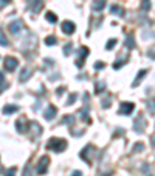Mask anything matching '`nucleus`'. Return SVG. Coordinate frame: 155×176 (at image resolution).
<instances>
[{
  "label": "nucleus",
  "mask_w": 155,
  "mask_h": 176,
  "mask_svg": "<svg viewBox=\"0 0 155 176\" xmlns=\"http://www.w3.org/2000/svg\"><path fill=\"white\" fill-rule=\"evenodd\" d=\"M47 150L54 151V153H60L67 148V140L65 139H59V137H51L50 140L47 142Z\"/></svg>",
  "instance_id": "obj_1"
},
{
  "label": "nucleus",
  "mask_w": 155,
  "mask_h": 176,
  "mask_svg": "<svg viewBox=\"0 0 155 176\" xmlns=\"http://www.w3.org/2000/svg\"><path fill=\"white\" fill-rule=\"evenodd\" d=\"M60 123H70L71 126H73L74 125V116H65V117H62Z\"/></svg>",
  "instance_id": "obj_24"
},
{
  "label": "nucleus",
  "mask_w": 155,
  "mask_h": 176,
  "mask_svg": "<svg viewBox=\"0 0 155 176\" xmlns=\"http://www.w3.org/2000/svg\"><path fill=\"white\" fill-rule=\"evenodd\" d=\"M126 47L127 48H135V41H134V36L132 34H129L126 39Z\"/></svg>",
  "instance_id": "obj_25"
},
{
  "label": "nucleus",
  "mask_w": 155,
  "mask_h": 176,
  "mask_svg": "<svg viewBox=\"0 0 155 176\" xmlns=\"http://www.w3.org/2000/svg\"><path fill=\"white\" fill-rule=\"evenodd\" d=\"M42 5H44V0H28L26 8L31 11V13H37V11H40Z\"/></svg>",
  "instance_id": "obj_11"
},
{
  "label": "nucleus",
  "mask_w": 155,
  "mask_h": 176,
  "mask_svg": "<svg viewBox=\"0 0 155 176\" xmlns=\"http://www.w3.org/2000/svg\"><path fill=\"white\" fill-rule=\"evenodd\" d=\"M48 165H50V158L48 156H42V158L39 159V162H37L36 165V173L37 175H45L48 170Z\"/></svg>",
  "instance_id": "obj_4"
},
{
  "label": "nucleus",
  "mask_w": 155,
  "mask_h": 176,
  "mask_svg": "<svg viewBox=\"0 0 155 176\" xmlns=\"http://www.w3.org/2000/svg\"><path fill=\"white\" fill-rule=\"evenodd\" d=\"M127 61V58H124V59H116L115 63H113V69H116V70H118V69H121L124 66V63H126Z\"/></svg>",
  "instance_id": "obj_28"
},
{
  "label": "nucleus",
  "mask_w": 155,
  "mask_h": 176,
  "mask_svg": "<svg viewBox=\"0 0 155 176\" xmlns=\"http://www.w3.org/2000/svg\"><path fill=\"white\" fill-rule=\"evenodd\" d=\"M147 73V69H143V70H140L138 72V75H137V78L134 80V83H132V87H137L140 83H141V80L144 78V75Z\"/></svg>",
  "instance_id": "obj_17"
},
{
  "label": "nucleus",
  "mask_w": 155,
  "mask_h": 176,
  "mask_svg": "<svg viewBox=\"0 0 155 176\" xmlns=\"http://www.w3.org/2000/svg\"><path fill=\"white\" fill-rule=\"evenodd\" d=\"M144 129H146V118L143 114H138L137 120L134 122V131L137 133V134H143Z\"/></svg>",
  "instance_id": "obj_5"
},
{
  "label": "nucleus",
  "mask_w": 155,
  "mask_h": 176,
  "mask_svg": "<svg viewBox=\"0 0 155 176\" xmlns=\"http://www.w3.org/2000/svg\"><path fill=\"white\" fill-rule=\"evenodd\" d=\"M6 86H8V83H6V80H5V75L0 72V92H3V90L6 89Z\"/></svg>",
  "instance_id": "obj_22"
},
{
  "label": "nucleus",
  "mask_w": 155,
  "mask_h": 176,
  "mask_svg": "<svg viewBox=\"0 0 155 176\" xmlns=\"http://www.w3.org/2000/svg\"><path fill=\"white\" fill-rule=\"evenodd\" d=\"M116 44H118V41H116V39H109L107 44H105V48H107V50H112Z\"/></svg>",
  "instance_id": "obj_29"
},
{
  "label": "nucleus",
  "mask_w": 155,
  "mask_h": 176,
  "mask_svg": "<svg viewBox=\"0 0 155 176\" xmlns=\"http://www.w3.org/2000/svg\"><path fill=\"white\" fill-rule=\"evenodd\" d=\"M23 176H31V165L30 164H26L23 168Z\"/></svg>",
  "instance_id": "obj_35"
},
{
  "label": "nucleus",
  "mask_w": 155,
  "mask_h": 176,
  "mask_svg": "<svg viewBox=\"0 0 155 176\" xmlns=\"http://www.w3.org/2000/svg\"><path fill=\"white\" fill-rule=\"evenodd\" d=\"M89 53L90 50L87 47H81L79 48V52H78V59H76V67L78 69H82L84 67V59L89 56Z\"/></svg>",
  "instance_id": "obj_7"
},
{
  "label": "nucleus",
  "mask_w": 155,
  "mask_h": 176,
  "mask_svg": "<svg viewBox=\"0 0 155 176\" xmlns=\"http://www.w3.org/2000/svg\"><path fill=\"white\" fill-rule=\"evenodd\" d=\"M110 13L112 14H116V16H119V17L126 16V10H124L123 6H118V5H112L110 6Z\"/></svg>",
  "instance_id": "obj_15"
},
{
  "label": "nucleus",
  "mask_w": 155,
  "mask_h": 176,
  "mask_svg": "<svg viewBox=\"0 0 155 176\" xmlns=\"http://www.w3.org/2000/svg\"><path fill=\"white\" fill-rule=\"evenodd\" d=\"M0 45H2V47H8V45H9V42H8V39H6V36L3 34V30H0Z\"/></svg>",
  "instance_id": "obj_23"
},
{
  "label": "nucleus",
  "mask_w": 155,
  "mask_h": 176,
  "mask_svg": "<svg viewBox=\"0 0 155 176\" xmlns=\"http://www.w3.org/2000/svg\"><path fill=\"white\" fill-rule=\"evenodd\" d=\"M64 53H65V56H68L70 53H71V42L65 44V47H64Z\"/></svg>",
  "instance_id": "obj_36"
},
{
  "label": "nucleus",
  "mask_w": 155,
  "mask_h": 176,
  "mask_svg": "<svg viewBox=\"0 0 155 176\" xmlns=\"http://www.w3.org/2000/svg\"><path fill=\"white\" fill-rule=\"evenodd\" d=\"M110 106V98H104L103 100V108H109Z\"/></svg>",
  "instance_id": "obj_39"
},
{
  "label": "nucleus",
  "mask_w": 155,
  "mask_h": 176,
  "mask_svg": "<svg viewBox=\"0 0 155 176\" xmlns=\"http://www.w3.org/2000/svg\"><path fill=\"white\" fill-rule=\"evenodd\" d=\"M112 173H105V175H103V176H110Z\"/></svg>",
  "instance_id": "obj_43"
},
{
  "label": "nucleus",
  "mask_w": 155,
  "mask_h": 176,
  "mask_svg": "<svg viewBox=\"0 0 155 176\" xmlns=\"http://www.w3.org/2000/svg\"><path fill=\"white\" fill-rule=\"evenodd\" d=\"M152 142H154V145H155V136L152 137Z\"/></svg>",
  "instance_id": "obj_42"
},
{
  "label": "nucleus",
  "mask_w": 155,
  "mask_h": 176,
  "mask_svg": "<svg viewBox=\"0 0 155 176\" xmlns=\"http://www.w3.org/2000/svg\"><path fill=\"white\" fill-rule=\"evenodd\" d=\"M93 154H98V151H96V148L93 147V145H87V147L82 148V151H81V159L82 160H85L87 164H92V158H93Z\"/></svg>",
  "instance_id": "obj_2"
},
{
  "label": "nucleus",
  "mask_w": 155,
  "mask_h": 176,
  "mask_svg": "<svg viewBox=\"0 0 155 176\" xmlns=\"http://www.w3.org/2000/svg\"><path fill=\"white\" fill-rule=\"evenodd\" d=\"M16 175V167H9L5 170V173H3V176H14Z\"/></svg>",
  "instance_id": "obj_31"
},
{
  "label": "nucleus",
  "mask_w": 155,
  "mask_h": 176,
  "mask_svg": "<svg viewBox=\"0 0 155 176\" xmlns=\"http://www.w3.org/2000/svg\"><path fill=\"white\" fill-rule=\"evenodd\" d=\"M22 30H23V20L22 19H16L9 24V31L13 34H19Z\"/></svg>",
  "instance_id": "obj_10"
},
{
  "label": "nucleus",
  "mask_w": 155,
  "mask_h": 176,
  "mask_svg": "<svg viewBox=\"0 0 155 176\" xmlns=\"http://www.w3.org/2000/svg\"><path fill=\"white\" fill-rule=\"evenodd\" d=\"M56 114H58V109H56L53 105H50L47 109H45V112H44V118H45V120H48V122H51V120H54Z\"/></svg>",
  "instance_id": "obj_12"
},
{
  "label": "nucleus",
  "mask_w": 155,
  "mask_h": 176,
  "mask_svg": "<svg viewBox=\"0 0 155 176\" xmlns=\"http://www.w3.org/2000/svg\"><path fill=\"white\" fill-rule=\"evenodd\" d=\"M71 176H82V171H79V170H76V171H71Z\"/></svg>",
  "instance_id": "obj_41"
},
{
  "label": "nucleus",
  "mask_w": 155,
  "mask_h": 176,
  "mask_svg": "<svg viewBox=\"0 0 155 176\" xmlns=\"http://www.w3.org/2000/svg\"><path fill=\"white\" fill-rule=\"evenodd\" d=\"M60 30H62V33H65V34H73L74 30H76V25H74L73 22H70V20H65V22H62Z\"/></svg>",
  "instance_id": "obj_13"
},
{
  "label": "nucleus",
  "mask_w": 155,
  "mask_h": 176,
  "mask_svg": "<svg viewBox=\"0 0 155 176\" xmlns=\"http://www.w3.org/2000/svg\"><path fill=\"white\" fill-rule=\"evenodd\" d=\"M134 109H135V105H134V103L124 101V103H121L118 114H119V116H130V114L134 112Z\"/></svg>",
  "instance_id": "obj_9"
},
{
  "label": "nucleus",
  "mask_w": 155,
  "mask_h": 176,
  "mask_svg": "<svg viewBox=\"0 0 155 176\" xmlns=\"http://www.w3.org/2000/svg\"><path fill=\"white\" fill-rule=\"evenodd\" d=\"M19 66L17 58H13V56H6L5 61H3V67H5L6 72H14Z\"/></svg>",
  "instance_id": "obj_6"
},
{
  "label": "nucleus",
  "mask_w": 155,
  "mask_h": 176,
  "mask_svg": "<svg viewBox=\"0 0 155 176\" xmlns=\"http://www.w3.org/2000/svg\"><path fill=\"white\" fill-rule=\"evenodd\" d=\"M64 92H65V87H58V89H56V95H58V97H60V95H62Z\"/></svg>",
  "instance_id": "obj_38"
},
{
  "label": "nucleus",
  "mask_w": 155,
  "mask_h": 176,
  "mask_svg": "<svg viewBox=\"0 0 155 176\" xmlns=\"http://www.w3.org/2000/svg\"><path fill=\"white\" fill-rule=\"evenodd\" d=\"M45 19H47L50 24H56V22H58V16H56L54 13H51V11H48V13L45 14Z\"/></svg>",
  "instance_id": "obj_20"
},
{
  "label": "nucleus",
  "mask_w": 155,
  "mask_h": 176,
  "mask_svg": "<svg viewBox=\"0 0 155 176\" xmlns=\"http://www.w3.org/2000/svg\"><path fill=\"white\" fill-rule=\"evenodd\" d=\"M31 73H33V70L30 67H25L23 70L20 72V76H19V81L20 83H23V81H26V80L30 78V76H31Z\"/></svg>",
  "instance_id": "obj_16"
},
{
  "label": "nucleus",
  "mask_w": 155,
  "mask_h": 176,
  "mask_svg": "<svg viewBox=\"0 0 155 176\" xmlns=\"http://www.w3.org/2000/svg\"><path fill=\"white\" fill-rule=\"evenodd\" d=\"M45 44L47 45H56L58 44V39H56L54 36H47L45 37Z\"/></svg>",
  "instance_id": "obj_27"
},
{
  "label": "nucleus",
  "mask_w": 155,
  "mask_h": 176,
  "mask_svg": "<svg viewBox=\"0 0 155 176\" xmlns=\"http://www.w3.org/2000/svg\"><path fill=\"white\" fill-rule=\"evenodd\" d=\"M147 109H149V114H150V116H154V114H155V98H154V100H149V101H147Z\"/></svg>",
  "instance_id": "obj_26"
},
{
  "label": "nucleus",
  "mask_w": 155,
  "mask_h": 176,
  "mask_svg": "<svg viewBox=\"0 0 155 176\" xmlns=\"http://www.w3.org/2000/svg\"><path fill=\"white\" fill-rule=\"evenodd\" d=\"M143 150H144V143L138 142V143L134 145V153H140V151H143Z\"/></svg>",
  "instance_id": "obj_33"
},
{
  "label": "nucleus",
  "mask_w": 155,
  "mask_h": 176,
  "mask_svg": "<svg viewBox=\"0 0 155 176\" xmlns=\"http://www.w3.org/2000/svg\"><path fill=\"white\" fill-rule=\"evenodd\" d=\"M93 67H95V70H101V69H104V67H105V64L103 63V61H96Z\"/></svg>",
  "instance_id": "obj_34"
},
{
  "label": "nucleus",
  "mask_w": 155,
  "mask_h": 176,
  "mask_svg": "<svg viewBox=\"0 0 155 176\" xmlns=\"http://www.w3.org/2000/svg\"><path fill=\"white\" fill-rule=\"evenodd\" d=\"M147 56H149V58H152V59H155V47H152V48H149V50H147Z\"/></svg>",
  "instance_id": "obj_37"
},
{
  "label": "nucleus",
  "mask_w": 155,
  "mask_h": 176,
  "mask_svg": "<svg viewBox=\"0 0 155 176\" xmlns=\"http://www.w3.org/2000/svg\"><path fill=\"white\" fill-rule=\"evenodd\" d=\"M104 89H105V83H104V81H101V83H96V84H95V94L99 95L101 92H104Z\"/></svg>",
  "instance_id": "obj_21"
},
{
  "label": "nucleus",
  "mask_w": 155,
  "mask_h": 176,
  "mask_svg": "<svg viewBox=\"0 0 155 176\" xmlns=\"http://www.w3.org/2000/svg\"><path fill=\"white\" fill-rule=\"evenodd\" d=\"M141 10L149 11L150 10V0H141Z\"/></svg>",
  "instance_id": "obj_30"
},
{
  "label": "nucleus",
  "mask_w": 155,
  "mask_h": 176,
  "mask_svg": "<svg viewBox=\"0 0 155 176\" xmlns=\"http://www.w3.org/2000/svg\"><path fill=\"white\" fill-rule=\"evenodd\" d=\"M19 111V106L17 105H6L5 108H3V114H6V116H9V114L13 112H17Z\"/></svg>",
  "instance_id": "obj_18"
},
{
  "label": "nucleus",
  "mask_w": 155,
  "mask_h": 176,
  "mask_svg": "<svg viewBox=\"0 0 155 176\" xmlns=\"http://www.w3.org/2000/svg\"><path fill=\"white\" fill-rule=\"evenodd\" d=\"M26 134L31 137V140H36L37 137L42 134V126L37 123V122H30V128H28Z\"/></svg>",
  "instance_id": "obj_3"
},
{
  "label": "nucleus",
  "mask_w": 155,
  "mask_h": 176,
  "mask_svg": "<svg viewBox=\"0 0 155 176\" xmlns=\"http://www.w3.org/2000/svg\"><path fill=\"white\" fill-rule=\"evenodd\" d=\"M76 98H78V94H70L68 100H67V106H71L74 101H76Z\"/></svg>",
  "instance_id": "obj_32"
},
{
  "label": "nucleus",
  "mask_w": 155,
  "mask_h": 176,
  "mask_svg": "<svg viewBox=\"0 0 155 176\" xmlns=\"http://www.w3.org/2000/svg\"><path fill=\"white\" fill-rule=\"evenodd\" d=\"M79 114H81V120L84 122V123H90V117H89V109H85V108H82L81 111H79Z\"/></svg>",
  "instance_id": "obj_19"
},
{
  "label": "nucleus",
  "mask_w": 155,
  "mask_h": 176,
  "mask_svg": "<svg viewBox=\"0 0 155 176\" xmlns=\"http://www.w3.org/2000/svg\"><path fill=\"white\" fill-rule=\"evenodd\" d=\"M8 0H0V10H2L3 8V6H6V5H8Z\"/></svg>",
  "instance_id": "obj_40"
},
{
  "label": "nucleus",
  "mask_w": 155,
  "mask_h": 176,
  "mask_svg": "<svg viewBox=\"0 0 155 176\" xmlns=\"http://www.w3.org/2000/svg\"><path fill=\"white\" fill-rule=\"evenodd\" d=\"M105 2H107V0H93L92 2V10L93 11H103L104 8H105Z\"/></svg>",
  "instance_id": "obj_14"
},
{
  "label": "nucleus",
  "mask_w": 155,
  "mask_h": 176,
  "mask_svg": "<svg viewBox=\"0 0 155 176\" xmlns=\"http://www.w3.org/2000/svg\"><path fill=\"white\" fill-rule=\"evenodd\" d=\"M28 128H30V122L26 120L25 117H20L16 120V129L17 133H20V134H23V133H28Z\"/></svg>",
  "instance_id": "obj_8"
}]
</instances>
